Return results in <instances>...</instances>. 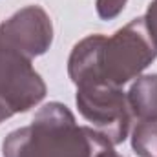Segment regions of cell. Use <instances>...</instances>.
Instances as JSON below:
<instances>
[{"label":"cell","instance_id":"cell-1","mask_svg":"<svg viewBox=\"0 0 157 157\" xmlns=\"http://www.w3.org/2000/svg\"><path fill=\"white\" fill-rule=\"evenodd\" d=\"M95 132L78 126L73 113L60 102L42 106L29 126L7 135L4 157H91Z\"/></svg>","mask_w":157,"mask_h":157},{"label":"cell","instance_id":"cell-2","mask_svg":"<svg viewBox=\"0 0 157 157\" xmlns=\"http://www.w3.org/2000/svg\"><path fill=\"white\" fill-rule=\"evenodd\" d=\"M157 57V48L146 31L144 18H135L121 28L113 37H106L101 57L102 80L121 88L146 70Z\"/></svg>","mask_w":157,"mask_h":157},{"label":"cell","instance_id":"cell-3","mask_svg":"<svg viewBox=\"0 0 157 157\" xmlns=\"http://www.w3.org/2000/svg\"><path fill=\"white\" fill-rule=\"evenodd\" d=\"M46 97V84L28 57L0 42V122Z\"/></svg>","mask_w":157,"mask_h":157},{"label":"cell","instance_id":"cell-4","mask_svg":"<svg viewBox=\"0 0 157 157\" xmlns=\"http://www.w3.org/2000/svg\"><path fill=\"white\" fill-rule=\"evenodd\" d=\"M77 106L80 115L91 124V130L112 146L126 139L133 115L121 88L110 84L77 88Z\"/></svg>","mask_w":157,"mask_h":157},{"label":"cell","instance_id":"cell-5","mask_svg":"<svg viewBox=\"0 0 157 157\" xmlns=\"http://www.w3.org/2000/svg\"><path fill=\"white\" fill-rule=\"evenodd\" d=\"M51 20L39 6H28L17 11L0 26V42L17 49L28 59L46 53L51 46Z\"/></svg>","mask_w":157,"mask_h":157},{"label":"cell","instance_id":"cell-6","mask_svg":"<svg viewBox=\"0 0 157 157\" xmlns=\"http://www.w3.org/2000/svg\"><path fill=\"white\" fill-rule=\"evenodd\" d=\"M104 40L106 37L102 35H90L73 48L68 62V73L77 88L106 84L101 73V57Z\"/></svg>","mask_w":157,"mask_h":157},{"label":"cell","instance_id":"cell-7","mask_svg":"<svg viewBox=\"0 0 157 157\" xmlns=\"http://www.w3.org/2000/svg\"><path fill=\"white\" fill-rule=\"evenodd\" d=\"M128 106L139 121H157V75L139 77L130 88Z\"/></svg>","mask_w":157,"mask_h":157},{"label":"cell","instance_id":"cell-8","mask_svg":"<svg viewBox=\"0 0 157 157\" xmlns=\"http://www.w3.org/2000/svg\"><path fill=\"white\" fill-rule=\"evenodd\" d=\"M132 146L139 157H157V121H139L135 124Z\"/></svg>","mask_w":157,"mask_h":157},{"label":"cell","instance_id":"cell-9","mask_svg":"<svg viewBox=\"0 0 157 157\" xmlns=\"http://www.w3.org/2000/svg\"><path fill=\"white\" fill-rule=\"evenodd\" d=\"M126 0H97V13L101 18L110 20L124 9Z\"/></svg>","mask_w":157,"mask_h":157},{"label":"cell","instance_id":"cell-10","mask_svg":"<svg viewBox=\"0 0 157 157\" xmlns=\"http://www.w3.org/2000/svg\"><path fill=\"white\" fill-rule=\"evenodd\" d=\"M143 18H144V24H146V31H148L152 42H154V46L157 48V0H154L148 6L146 17H143Z\"/></svg>","mask_w":157,"mask_h":157},{"label":"cell","instance_id":"cell-11","mask_svg":"<svg viewBox=\"0 0 157 157\" xmlns=\"http://www.w3.org/2000/svg\"><path fill=\"white\" fill-rule=\"evenodd\" d=\"M91 157H122V155H119L117 152L112 148V144L102 135H99L95 132V148H93Z\"/></svg>","mask_w":157,"mask_h":157}]
</instances>
